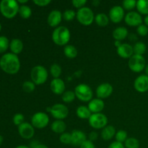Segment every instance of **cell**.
Segmentation results:
<instances>
[{
	"instance_id": "1",
	"label": "cell",
	"mask_w": 148,
	"mask_h": 148,
	"mask_svg": "<svg viewBox=\"0 0 148 148\" xmlns=\"http://www.w3.org/2000/svg\"><path fill=\"white\" fill-rule=\"evenodd\" d=\"M0 67L4 72L10 75L17 73L20 68V62L18 56L12 53H7L0 59Z\"/></svg>"
},
{
	"instance_id": "2",
	"label": "cell",
	"mask_w": 148,
	"mask_h": 148,
	"mask_svg": "<svg viewBox=\"0 0 148 148\" xmlns=\"http://www.w3.org/2000/svg\"><path fill=\"white\" fill-rule=\"evenodd\" d=\"M18 2L15 0H2L0 2V12L6 18L12 19L19 12Z\"/></svg>"
},
{
	"instance_id": "3",
	"label": "cell",
	"mask_w": 148,
	"mask_h": 148,
	"mask_svg": "<svg viewBox=\"0 0 148 148\" xmlns=\"http://www.w3.org/2000/svg\"><path fill=\"white\" fill-rule=\"evenodd\" d=\"M70 32L65 26H59L52 33V40L58 46H64L70 40Z\"/></svg>"
},
{
	"instance_id": "4",
	"label": "cell",
	"mask_w": 148,
	"mask_h": 148,
	"mask_svg": "<svg viewBox=\"0 0 148 148\" xmlns=\"http://www.w3.org/2000/svg\"><path fill=\"white\" fill-rule=\"evenodd\" d=\"M48 72L46 68L40 65L34 66L30 72L32 82L35 85H42L48 79Z\"/></svg>"
},
{
	"instance_id": "5",
	"label": "cell",
	"mask_w": 148,
	"mask_h": 148,
	"mask_svg": "<svg viewBox=\"0 0 148 148\" xmlns=\"http://www.w3.org/2000/svg\"><path fill=\"white\" fill-rule=\"evenodd\" d=\"M76 16L79 23L83 25H90L95 20L92 10L87 7H83L79 9L77 12Z\"/></svg>"
},
{
	"instance_id": "6",
	"label": "cell",
	"mask_w": 148,
	"mask_h": 148,
	"mask_svg": "<svg viewBox=\"0 0 148 148\" xmlns=\"http://www.w3.org/2000/svg\"><path fill=\"white\" fill-rule=\"evenodd\" d=\"M75 96L81 101L87 102L90 101L92 100V90L90 87L88 86L86 84H79L75 88Z\"/></svg>"
},
{
	"instance_id": "7",
	"label": "cell",
	"mask_w": 148,
	"mask_h": 148,
	"mask_svg": "<svg viewBox=\"0 0 148 148\" xmlns=\"http://www.w3.org/2000/svg\"><path fill=\"white\" fill-rule=\"evenodd\" d=\"M128 64L129 67L132 72H140L145 69L146 62L142 55L134 54L129 60Z\"/></svg>"
},
{
	"instance_id": "8",
	"label": "cell",
	"mask_w": 148,
	"mask_h": 148,
	"mask_svg": "<svg viewBox=\"0 0 148 148\" xmlns=\"http://www.w3.org/2000/svg\"><path fill=\"white\" fill-rule=\"evenodd\" d=\"M108 123V118L106 116L101 113L92 114L89 118V124L92 128L100 130L106 127Z\"/></svg>"
},
{
	"instance_id": "9",
	"label": "cell",
	"mask_w": 148,
	"mask_h": 148,
	"mask_svg": "<svg viewBox=\"0 0 148 148\" xmlns=\"http://www.w3.org/2000/svg\"><path fill=\"white\" fill-rule=\"evenodd\" d=\"M49 122V117L43 112H38L33 114L31 118V123L33 127L37 129H43L48 125Z\"/></svg>"
},
{
	"instance_id": "10",
	"label": "cell",
	"mask_w": 148,
	"mask_h": 148,
	"mask_svg": "<svg viewBox=\"0 0 148 148\" xmlns=\"http://www.w3.org/2000/svg\"><path fill=\"white\" fill-rule=\"evenodd\" d=\"M50 112L53 118L57 120H62L67 117L69 114V109L64 104L56 103L51 108Z\"/></svg>"
},
{
	"instance_id": "11",
	"label": "cell",
	"mask_w": 148,
	"mask_h": 148,
	"mask_svg": "<svg viewBox=\"0 0 148 148\" xmlns=\"http://www.w3.org/2000/svg\"><path fill=\"white\" fill-rule=\"evenodd\" d=\"M18 132L21 137L25 140H28L34 136L35 130L32 124L27 122H24L18 126Z\"/></svg>"
},
{
	"instance_id": "12",
	"label": "cell",
	"mask_w": 148,
	"mask_h": 148,
	"mask_svg": "<svg viewBox=\"0 0 148 148\" xmlns=\"http://www.w3.org/2000/svg\"><path fill=\"white\" fill-rule=\"evenodd\" d=\"M125 23L130 26H140L143 23V17L137 12H130L124 17Z\"/></svg>"
},
{
	"instance_id": "13",
	"label": "cell",
	"mask_w": 148,
	"mask_h": 148,
	"mask_svg": "<svg viewBox=\"0 0 148 148\" xmlns=\"http://www.w3.org/2000/svg\"><path fill=\"white\" fill-rule=\"evenodd\" d=\"M109 17L113 23H120L124 17V10L123 7L119 5L113 7L109 11Z\"/></svg>"
},
{
	"instance_id": "14",
	"label": "cell",
	"mask_w": 148,
	"mask_h": 148,
	"mask_svg": "<svg viewBox=\"0 0 148 148\" xmlns=\"http://www.w3.org/2000/svg\"><path fill=\"white\" fill-rule=\"evenodd\" d=\"M136 90L140 92H145L148 90V76L141 75L136 78L134 83Z\"/></svg>"
},
{
	"instance_id": "15",
	"label": "cell",
	"mask_w": 148,
	"mask_h": 148,
	"mask_svg": "<svg viewBox=\"0 0 148 148\" xmlns=\"http://www.w3.org/2000/svg\"><path fill=\"white\" fill-rule=\"evenodd\" d=\"M113 87L109 83H103L98 85L96 89V95L100 99L107 98L112 94Z\"/></svg>"
},
{
	"instance_id": "16",
	"label": "cell",
	"mask_w": 148,
	"mask_h": 148,
	"mask_svg": "<svg viewBox=\"0 0 148 148\" xmlns=\"http://www.w3.org/2000/svg\"><path fill=\"white\" fill-rule=\"evenodd\" d=\"M117 53L119 56H121L123 59H128L131 58L133 56L134 51H133V46L129 43H122L120 44L117 47Z\"/></svg>"
},
{
	"instance_id": "17",
	"label": "cell",
	"mask_w": 148,
	"mask_h": 148,
	"mask_svg": "<svg viewBox=\"0 0 148 148\" xmlns=\"http://www.w3.org/2000/svg\"><path fill=\"white\" fill-rule=\"evenodd\" d=\"M62 20V14L59 10H52L48 16V24L51 27H56L61 23Z\"/></svg>"
},
{
	"instance_id": "18",
	"label": "cell",
	"mask_w": 148,
	"mask_h": 148,
	"mask_svg": "<svg viewBox=\"0 0 148 148\" xmlns=\"http://www.w3.org/2000/svg\"><path fill=\"white\" fill-rule=\"evenodd\" d=\"M51 90L56 95H61L64 92L65 84L64 82L60 78H54L51 82Z\"/></svg>"
},
{
	"instance_id": "19",
	"label": "cell",
	"mask_w": 148,
	"mask_h": 148,
	"mask_svg": "<svg viewBox=\"0 0 148 148\" xmlns=\"http://www.w3.org/2000/svg\"><path fill=\"white\" fill-rule=\"evenodd\" d=\"M72 136V143L71 144L76 147H80L81 145L86 141V135L80 130H74L71 133Z\"/></svg>"
},
{
	"instance_id": "20",
	"label": "cell",
	"mask_w": 148,
	"mask_h": 148,
	"mask_svg": "<svg viewBox=\"0 0 148 148\" xmlns=\"http://www.w3.org/2000/svg\"><path fill=\"white\" fill-rule=\"evenodd\" d=\"M105 104H104L103 101L100 98H94L90 101L88 104V108L91 113L93 114H98L101 113L103 110Z\"/></svg>"
},
{
	"instance_id": "21",
	"label": "cell",
	"mask_w": 148,
	"mask_h": 148,
	"mask_svg": "<svg viewBox=\"0 0 148 148\" xmlns=\"http://www.w3.org/2000/svg\"><path fill=\"white\" fill-rule=\"evenodd\" d=\"M116 130L113 126L108 125L104 127L101 132V137L103 140L108 141V140H111L114 136L116 135Z\"/></svg>"
},
{
	"instance_id": "22",
	"label": "cell",
	"mask_w": 148,
	"mask_h": 148,
	"mask_svg": "<svg viewBox=\"0 0 148 148\" xmlns=\"http://www.w3.org/2000/svg\"><path fill=\"white\" fill-rule=\"evenodd\" d=\"M10 49L12 53L16 55L20 53L23 49V41L18 38L12 39L10 43Z\"/></svg>"
},
{
	"instance_id": "23",
	"label": "cell",
	"mask_w": 148,
	"mask_h": 148,
	"mask_svg": "<svg viewBox=\"0 0 148 148\" xmlns=\"http://www.w3.org/2000/svg\"><path fill=\"white\" fill-rule=\"evenodd\" d=\"M113 37L117 41L124 40L128 36V30L124 27H118L113 31Z\"/></svg>"
},
{
	"instance_id": "24",
	"label": "cell",
	"mask_w": 148,
	"mask_h": 148,
	"mask_svg": "<svg viewBox=\"0 0 148 148\" xmlns=\"http://www.w3.org/2000/svg\"><path fill=\"white\" fill-rule=\"evenodd\" d=\"M52 131L57 134H63L66 129V125L62 120H56L51 125Z\"/></svg>"
},
{
	"instance_id": "25",
	"label": "cell",
	"mask_w": 148,
	"mask_h": 148,
	"mask_svg": "<svg viewBox=\"0 0 148 148\" xmlns=\"http://www.w3.org/2000/svg\"><path fill=\"white\" fill-rule=\"evenodd\" d=\"M76 113L77 116L82 119H89L90 116L92 115L91 111H90L88 107L85 106H80L78 107L77 108Z\"/></svg>"
},
{
	"instance_id": "26",
	"label": "cell",
	"mask_w": 148,
	"mask_h": 148,
	"mask_svg": "<svg viewBox=\"0 0 148 148\" xmlns=\"http://www.w3.org/2000/svg\"><path fill=\"white\" fill-rule=\"evenodd\" d=\"M64 53L69 59H74L77 56V50L72 45H66L64 49Z\"/></svg>"
},
{
	"instance_id": "27",
	"label": "cell",
	"mask_w": 148,
	"mask_h": 148,
	"mask_svg": "<svg viewBox=\"0 0 148 148\" xmlns=\"http://www.w3.org/2000/svg\"><path fill=\"white\" fill-rule=\"evenodd\" d=\"M95 21L98 25L104 27V26H106L108 24L109 18L104 13H100V14H98L95 17Z\"/></svg>"
},
{
	"instance_id": "28",
	"label": "cell",
	"mask_w": 148,
	"mask_h": 148,
	"mask_svg": "<svg viewBox=\"0 0 148 148\" xmlns=\"http://www.w3.org/2000/svg\"><path fill=\"white\" fill-rule=\"evenodd\" d=\"M136 7L139 12L148 15V0H139Z\"/></svg>"
},
{
	"instance_id": "29",
	"label": "cell",
	"mask_w": 148,
	"mask_h": 148,
	"mask_svg": "<svg viewBox=\"0 0 148 148\" xmlns=\"http://www.w3.org/2000/svg\"><path fill=\"white\" fill-rule=\"evenodd\" d=\"M147 50L146 45L143 42H137L133 46V51H134V54L137 55H142L144 54Z\"/></svg>"
},
{
	"instance_id": "30",
	"label": "cell",
	"mask_w": 148,
	"mask_h": 148,
	"mask_svg": "<svg viewBox=\"0 0 148 148\" xmlns=\"http://www.w3.org/2000/svg\"><path fill=\"white\" fill-rule=\"evenodd\" d=\"M18 13L23 19H28L32 14V10L27 5H21L19 8Z\"/></svg>"
},
{
	"instance_id": "31",
	"label": "cell",
	"mask_w": 148,
	"mask_h": 148,
	"mask_svg": "<svg viewBox=\"0 0 148 148\" xmlns=\"http://www.w3.org/2000/svg\"><path fill=\"white\" fill-rule=\"evenodd\" d=\"M124 147L126 148H139L140 142L134 137H130L124 142Z\"/></svg>"
},
{
	"instance_id": "32",
	"label": "cell",
	"mask_w": 148,
	"mask_h": 148,
	"mask_svg": "<svg viewBox=\"0 0 148 148\" xmlns=\"http://www.w3.org/2000/svg\"><path fill=\"white\" fill-rule=\"evenodd\" d=\"M75 92L72 90H67L62 94V101L65 103H71L75 100Z\"/></svg>"
},
{
	"instance_id": "33",
	"label": "cell",
	"mask_w": 148,
	"mask_h": 148,
	"mask_svg": "<svg viewBox=\"0 0 148 148\" xmlns=\"http://www.w3.org/2000/svg\"><path fill=\"white\" fill-rule=\"evenodd\" d=\"M50 72L54 78H59L62 74V67L58 64H53L51 66Z\"/></svg>"
},
{
	"instance_id": "34",
	"label": "cell",
	"mask_w": 148,
	"mask_h": 148,
	"mask_svg": "<svg viewBox=\"0 0 148 148\" xmlns=\"http://www.w3.org/2000/svg\"><path fill=\"white\" fill-rule=\"evenodd\" d=\"M10 47V42L5 36H0V53H4Z\"/></svg>"
},
{
	"instance_id": "35",
	"label": "cell",
	"mask_w": 148,
	"mask_h": 148,
	"mask_svg": "<svg viewBox=\"0 0 148 148\" xmlns=\"http://www.w3.org/2000/svg\"><path fill=\"white\" fill-rule=\"evenodd\" d=\"M35 84L32 81H25L23 84V90L25 92L30 93L35 90Z\"/></svg>"
},
{
	"instance_id": "36",
	"label": "cell",
	"mask_w": 148,
	"mask_h": 148,
	"mask_svg": "<svg viewBox=\"0 0 148 148\" xmlns=\"http://www.w3.org/2000/svg\"><path fill=\"white\" fill-rule=\"evenodd\" d=\"M116 140L119 143H124L127 139V132L124 130H119L116 132L115 135Z\"/></svg>"
},
{
	"instance_id": "37",
	"label": "cell",
	"mask_w": 148,
	"mask_h": 148,
	"mask_svg": "<svg viewBox=\"0 0 148 148\" xmlns=\"http://www.w3.org/2000/svg\"><path fill=\"white\" fill-rule=\"evenodd\" d=\"M59 140L64 145H69L72 143V136L71 134L68 132H64L63 134H61L59 137Z\"/></svg>"
},
{
	"instance_id": "38",
	"label": "cell",
	"mask_w": 148,
	"mask_h": 148,
	"mask_svg": "<svg viewBox=\"0 0 148 148\" xmlns=\"http://www.w3.org/2000/svg\"><path fill=\"white\" fill-rule=\"evenodd\" d=\"M136 6H137V1L135 0H124L123 1V7L125 10H132Z\"/></svg>"
},
{
	"instance_id": "39",
	"label": "cell",
	"mask_w": 148,
	"mask_h": 148,
	"mask_svg": "<svg viewBox=\"0 0 148 148\" xmlns=\"http://www.w3.org/2000/svg\"><path fill=\"white\" fill-rule=\"evenodd\" d=\"M76 13L72 10H66L63 13V18L66 21H70L75 18Z\"/></svg>"
},
{
	"instance_id": "40",
	"label": "cell",
	"mask_w": 148,
	"mask_h": 148,
	"mask_svg": "<svg viewBox=\"0 0 148 148\" xmlns=\"http://www.w3.org/2000/svg\"><path fill=\"white\" fill-rule=\"evenodd\" d=\"M25 117L22 114H16L13 117V122L16 126H20L24 123Z\"/></svg>"
},
{
	"instance_id": "41",
	"label": "cell",
	"mask_w": 148,
	"mask_h": 148,
	"mask_svg": "<svg viewBox=\"0 0 148 148\" xmlns=\"http://www.w3.org/2000/svg\"><path fill=\"white\" fill-rule=\"evenodd\" d=\"M137 32L140 36H146L148 34V27L145 25H140L137 27Z\"/></svg>"
},
{
	"instance_id": "42",
	"label": "cell",
	"mask_w": 148,
	"mask_h": 148,
	"mask_svg": "<svg viewBox=\"0 0 148 148\" xmlns=\"http://www.w3.org/2000/svg\"><path fill=\"white\" fill-rule=\"evenodd\" d=\"M72 3L74 7L80 9L83 7V6L86 4L87 1L86 0H72Z\"/></svg>"
},
{
	"instance_id": "43",
	"label": "cell",
	"mask_w": 148,
	"mask_h": 148,
	"mask_svg": "<svg viewBox=\"0 0 148 148\" xmlns=\"http://www.w3.org/2000/svg\"><path fill=\"white\" fill-rule=\"evenodd\" d=\"M51 2V0H33V3L36 4V5L40 6V7H45L47 6Z\"/></svg>"
},
{
	"instance_id": "44",
	"label": "cell",
	"mask_w": 148,
	"mask_h": 148,
	"mask_svg": "<svg viewBox=\"0 0 148 148\" xmlns=\"http://www.w3.org/2000/svg\"><path fill=\"white\" fill-rule=\"evenodd\" d=\"M80 148H95L93 143L90 140H86L81 145Z\"/></svg>"
},
{
	"instance_id": "45",
	"label": "cell",
	"mask_w": 148,
	"mask_h": 148,
	"mask_svg": "<svg viewBox=\"0 0 148 148\" xmlns=\"http://www.w3.org/2000/svg\"><path fill=\"white\" fill-rule=\"evenodd\" d=\"M108 148H125V147H124V145L122 143L116 141L111 143V144L108 146Z\"/></svg>"
},
{
	"instance_id": "46",
	"label": "cell",
	"mask_w": 148,
	"mask_h": 148,
	"mask_svg": "<svg viewBox=\"0 0 148 148\" xmlns=\"http://www.w3.org/2000/svg\"><path fill=\"white\" fill-rule=\"evenodd\" d=\"M98 138V134L95 132H91L89 134V140H90L91 142L95 141V140H97Z\"/></svg>"
},
{
	"instance_id": "47",
	"label": "cell",
	"mask_w": 148,
	"mask_h": 148,
	"mask_svg": "<svg viewBox=\"0 0 148 148\" xmlns=\"http://www.w3.org/2000/svg\"><path fill=\"white\" fill-rule=\"evenodd\" d=\"M34 148H49V147H48L46 145H45L40 144V143H39V144L37 145H36Z\"/></svg>"
},
{
	"instance_id": "48",
	"label": "cell",
	"mask_w": 148,
	"mask_h": 148,
	"mask_svg": "<svg viewBox=\"0 0 148 148\" xmlns=\"http://www.w3.org/2000/svg\"><path fill=\"white\" fill-rule=\"evenodd\" d=\"M92 4H93L95 7H98V6L100 4V1H98V0H94V1L92 2Z\"/></svg>"
},
{
	"instance_id": "49",
	"label": "cell",
	"mask_w": 148,
	"mask_h": 148,
	"mask_svg": "<svg viewBox=\"0 0 148 148\" xmlns=\"http://www.w3.org/2000/svg\"><path fill=\"white\" fill-rule=\"evenodd\" d=\"M144 22L145 23V25H147L148 27V15H147L145 17Z\"/></svg>"
},
{
	"instance_id": "50",
	"label": "cell",
	"mask_w": 148,
	"mask_h": 148,
	"mask_svg": "<svg viewBox=\"0 0 148 148\" xmlns=\"http://www.w3.org/2000/svg\"><path fill=\"white\" fill-rule=\"evenodd\" d=\"M15 148H30L28 146H25V145H19L17 147H16Z\"/></svg>"
},
{
	"instance_id": "51",
	"label": "cell",
	"mask_w": 148,
	"mask_h": 148,
	"mask_svg": "<svg viewBox=\"0 0 148 148\" xmlns=\"http://www.w3.org/2000/svg\"><path fill=\"white\" fill-rule=\"evenodd\" d=\"M27 0H19L18 1H17V2H19V3H22V4H23V3H26V2H27Z\"/></svg>"
},
{
	"instance_id": "52",
	"label": "cell",
	"mask_w": 148,
	"mask_h": 148,
	"mask_svg": "<svg viewBox=\"0 0 148 148\" xmlns=\"http://www.w3.org/2000/svg\"><path fill=\"white\" fill-rule=\"evenodd\" d=\"M3 140H4V139H3V137L1 135H0V145H1L2 144Z\"/></svg>"
},
{
	"instance_id": "53",
	"label": "cell",
	"mask_w": 148,
	"mask_h": 148,
	"mask_svg": "<svg viewBox=\"0 0 148 148\" xmlns=\"http://www.w3.org/2000/svg\"><path fill=\"white\" fill-rule=\"evenodd\" d=\"M145 73H146V75H147V76H148V64L147 65V66H145Z\"/></svg>"
},
{
	"instance_id": "54",
	"label": "cell",
	"mask_w": 148,
	"mask_h": 148,
	"mask_svg": "<svg viewBox=\"0 0 148 148\" xmlns=\"http://www.w3.org/2000/svg\"><path fill=\"white\" fill-rule=\"evenodd\" d=\"M1 23H0V31H1Z\"/></svg>"
}]
</instances>
